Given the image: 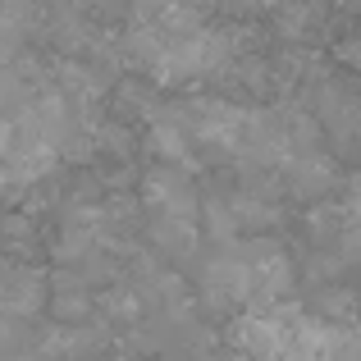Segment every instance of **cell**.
<instances>
[{"mask_svg": "<svg viewBox=\"0 0 361 361\" xmlns=\"http://www.w3.org/2000/svg\"><path fill=\"white\" fill-rule=\"evenodd\" d=\"M128 55L151 69L160 82H188L202 73H220L233 64V32L211 27L202 9L147 5L128 18Z\"/></svg>", "mask_w": 361, "mask_h": 361, "instance_id": "6da1fadb", "label": "cell"}, {"mask_svg": "<svg viewBox=\"0 0 361 361\" xmlns=\"http://www.w3.org/2000/svg\"><path fill=\"white\" fill-rule=\"evenodd\" d=\"M307 92H311V110H316L320 133H329L343 151L361 147V87L357 82L338 78V73H325Z\"/></svg>", "mask_w": 361, "mask_h": 361, "instance_id": "7a4b0ae2", "label": "cell"}, {"mask_svg": "<svg viewBox=\"0 0 361 361\" xmlns=\"http://www.w3.org/2000/svg\"><path fill=\"white\" fill-rule=\"evenodd\" d=\"M142 211H147V220H192L197 224L202 202H197V188L188 178V169L151 165L147 178H142Z\"/></svg>", "mask_w": 361, "mask_h": 361, "instance_id": "3957f363", "label": "cell"}, {"mask_svg": "<svg viewBox=\"0 0 361 361\" xmlns=\"http://www.w3.org/2000/svg\"><path fill=\"white\" fill-rule=\"evenodd\" d=\"M46 307V274L32 270L27 261L0 256V316L32 320Z\"/></svg>", "mask_w": 361, "mask_h": 361, "instance_id": "277c9868", "label": "cell"}, {"mask_svg": "<svg viewBox=\"0 0 361 361\" xmlns=\"http://www.w3.org/2000/svg\"><path fill=\"white\" fill-rule=\"evenodd\" d=\"M283 183H288L293 197H302V202H329L338 188V165L334 156H325V151H311V156H298L283 165Z\"/></svg>", "mask_w": 361, "mask_h": 361, "instance_id": "5b68a950", "label": "cell"}, {"mask_svg": "<svg viewBox=\"0 0 361 361\" xmlns=\"http://www.w3.org/2000/svg\"><path fill=\"white\" fill-rule=\"evenodd\" d=\"M338 60H343V64H353V73H361V37H353V42H343V46H338Z\"/></svg>", "mask_w": 361, "mask_h": 361, "instance_id": "8992f818", "label": "cell"}]
</instances>
